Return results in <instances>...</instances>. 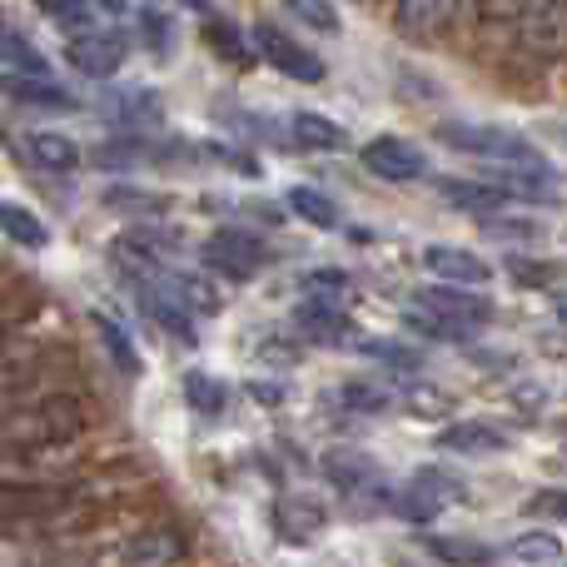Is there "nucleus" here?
Instances as JSON below:
<instances>
[{"label":"nucleus","instance_id":"f257e3e1","mask_svg":"<svg viewBox=\"0 0 567 567\" xmlns=\"http://www.w3.org/2000/svg\"><path fill=\"white\" fill-rule=\"evenodd\" d=\"M90 429V409L75 393H45L30 409H16L6 419V453L25 458V453H45V449H65L80 433Z\"/></svg>","mask_w":567,"mask_h":567},{"label":"nucleus","instance_id":"f03ea898","mask_svg":"<svg viewBox=\"0 0 567 567\" xmlns=\"http://www.w3.org/2000/svg\"><path fill=\"white\" fill-rule=\"evenodd\" d=\"M439 135L449 150H463V155L483 159V165H548V159L508 125H463V120H453Z\"/></svg>","mask_w":567,"mask_h":567},{"label":"nucleus","instance_id":"7ed1b4c3","mask_svg":"<svg viewBox=\"0 0 567 567\" xmlns=\"http://www.w3.org/2000/svg\"><path fill=\"white\" fill-rule=\"evenodd\" d=\"M199 259H205L215 275H225V279H235V284H249V279H259L269 269V249H265V239H255L249 229H215V235L199 245Z\"/></svg>","mask_w":567,"mask_h":567},{"label":"nucleus","instance_id":"20e7f679","mask_svg":"<svg viewBox=\"0 0 567 567\" xmlns=\"http://www.w3.org/2000/svg\"><path fill=\"white\" fill-rule=\"evenodd\" d=\"M359 159H363V169H369V175L389 179V185H409V179L429 175V159H423V150L409 145V140H399V135L369 140V145L359 150Z\"/></svg>","mask_w":567,"mask_h":567},{"label":"nucleus","instance_id":"39448f33","mask_svg":"<svg viewBox=\"0 0 567 567\" xmlns=\"http://www.w3.org/2000/svg\"><path fill=\"white\" fill-rule=\"evenodd\" d=\"M125 55H130V45L120 35H110V30H75L65 45L70 70H80V75H90V80H110L125 65Z\"/></svg>","mask_w":567,"mask_h":567},{"label":"nucleus","instance_id":"423d86ee","mask_svg":"<svg viewBox=\"0 0 567 567\" xmlns=\"http://www.w3.org/2000/svg\"><path fill=\"white\" fill-rule=\"evenodd\" d=\"M523 50L538 60H567V0H538L518 25Z\"/></svg>","mask_w":567,"mask_h":567},{"label":"nucleus","instance_id":"0eeeda50","mask_svg":"<svg viewBox=\"0 0 567 567\" xmlns=\"http://www.w3.org/2000/svg\"><path fill=\"white\" fill-rule=\"evenodd\" d=\"M255 45H259V55L279 70V75L299 80V85H319L323 80V60L309 55V50H303L293 35H284L279 25H255Z\"/></svg>","mask_w":567,"mask_h":567},{"label":"nucleus","instance_id":"6e6552de","mask_svg":"<svg viewBox=\"0 0 567 567\" xmlns=\"http://www.w3.org/2000/svg\"><path fill=\"white\" fill-rule=\"evenodd\" d=\"M413 303L443 313V319H453V323H468V329H483V323L493 319V303L483 299V293H463V284H453V279H439V284H429V289H419Z\"/></svg>","mask_w":567,"mask_h":567},{"label":"nucleus","instance_id":"1a4fd4ad","mask_svg":"<svg viewBox=\"0 0 567 567\" xmlns=\"http://www.w3.org/2000/svg\"><path fill=\"white\" fill-rule=\"evenodd\" d=\"M419 265L429 269L433 279H453V284H468V289H483V284L493 279L488 259L473 255V249H463V245H429L419 255Z\"/></svg>","mask_w":567,"mask_h":567},{"label":"nucleus","instance_id":"9d476101","mask_svg":"<svg viewBox=\"0 0 567 567\" xmlns=\"http://www.w3.org/2000/svg\"><path fill=\"white\" fill-rule=\"evenodd\" d=\"M140 309H145L159 329L175 333L179 343H195V313H189V303L179 299L165 279H140Z\"/></svg>","mask_w":567,"mask_h":567},{"label":"nucleus","instance_id":"9b49d317","mask_svg":"<svg viewBox=\"0 0 567 567\" xmlns=\"http://www.w3.org/2000/svg\"><path fill=\"white\" fill-rule=\"evenodd\" d=\"M439 189L449 205L463 209V215H498V209L513 199L508 189L493 185V179H439Z\"/></svg>","mask_w":567,"mask_h":567},{"label":"nucleus","instance_id":"f8f14e48","mask_svg":"<svg viewBox=\"0 0 567 567\" xmlns=\"http://www.w3.org/2000/svg\"><path fill=\"white\" fill-rule=\"evenodd\" d=\"M439 488H443L439 473H419V478H413L409 488L393 493L389 508L399 513V518H409V523H433V518H439V508H443Z\"/></svg>","mask_w":567,"mask_h":567},{"label":"nucleus","instance_id":"ddd939ff","mask_svg":"<svg viewBox=\"0 0 567 567\" xmlns=\"http://www.w3.org/2000/svg\"><path fill=\"white\" fill-rule=\"evenodd\" d=\"M503 429H493V423H478V419H468V423H449V429L433 439V449L439 453H498L503 449Z\"/></svg>","mask_w":567,"mask_h":567},{"label":"nucleus","instance_id":"4468645a","mask_svg":"<svg viewBox=\"0 0 567 567\" xmlns=\"http://www.w3.org/2000/svg\"><path fill=\"white\" fill-rule=\"evenodd\" d=\"M6 95L16 105H40V110H75L80 100L65 85H55L50 75H10L6 70Z\"/></svg>","mask_w":567,"mask_h":567},{"label":"nucleus","instance_id":"2eb2a0df","mask_svg":"<svg viewBox=\"0 0 567 567\" xmlns=\"http://www.w3.org/2000/svg\"><path fill=\"white\" fill-rule=\"evenodd\" d=\"M25 155L35 159L40 169H50V175H70V169L80 165V145L70 135H60V130H35V135H25Z\"/></svg>","mask_w":567,"mask_h":567},{"label":"nucleus","instance_id":"dca6fc26","mask_svg":"<svg viewBox=\"0 0 567 567\" xmlns=\"http://www.w3.org/2000/svg\"><path fill=\"white\" fill-rule=\"evenodd\" d=\"M185 558V538L175 528H145L120 548V563H179Z\"/></svg>","mask_w":567,"mask_h":567},{"label":"nucleus","instance_id":"f3484780","mask_svg":"<svg viewBox=\"0 0 567 567\" xmlns=\"http://www.w3.org/2000/svg\"><path fill=\"white\" fill-rule=\"evenodd\" d=\"M468 6V0H399V25L409 35H433V30L453 25V16Z\"/></svg>","mask_w":567,"mask_h":567},{"label":"nucleus","instance_id":"a211bd4d","mask_svg":"<svg viewBox=\"0 0 567 567\" xmlns=\"http://www.w3.org/2000/svg\"><path fill=\"white\" fill-rule=\"evenodd\" d=\"M105 115L115 125H159V95L145 85H130V90H115L105 105Z\"/></svg>","mask_w":567,"mask_h":567},{"label":"nucleus","instance_id":"6ab92c4d","mask_svg":"<svg viewBox=\"0 0 567 567\" xmlns=\"http://www.w3.org/2000/svg\"><path fill=\"white\" fill-rule=\"evenodd\" d=\"M323 473H329L343 493H379V468H373L363 453H343V449L329 453V458H323Z\"/></svg>","mask_w":567,"mask_h":567},{"label":"nucleus","instance_id":"aec40b11","mask_svg":"<svg viewBox=\"0 0 567 567\" xmlns=\"http://www.w3.org/2000/svg\"><path fill=\"white\" fill-rule=\"evenodd\" d=\"M90 323H95V333H100V343H105V353L120 363V373H125V379H140V369H145V363H140V349L130 343L125 323H115L110 313H100V309L90 313Z\"/></svg>","mask_w":567,"mask_h":567},{"label":"nucleus","instance_id":"412c9836","mask_svg":"<svg viewBox=\"0 0 567 567\" xmlns=\"http://www.w3.org/2000/svg\"><path fill=\"white\" fill-rule=\"evenodd\" d=\"M0 225H6V239L20 249H45L50 245V229L40 215H30L25 205H16V199H6L0 205Z\"/></svg>","mask_w":567,"mask_h":567},{"label":"nucleus","instance_id":"4be33fe9","mask_svg":"<svg viewBox=\"0 0 567 567\" xmlns=\"http://www.w3.org/2000/svg\"><path fill=\"white\" fill-rule=\"evenodd\" d=\"M289 209L313 229H339V209H333V199L319 195V189H309V185L289 189Z\"/></svg>","mask_w":567,"mask_h":567},{"label":"nucleus","instance_id":"5701e85b","mask_svg":"<svg viewBox=\"0 0 567 567\" xmlns=\"http://www.w3.org/2000/svg\"><path fill=\"white\" fill-rule=\"evenodd\" d=\"M293 135H299V145H309V150H343L349 145V140H343V130L333 125V120H323V115H309V110H303V115H293Z\"/></svg>","mask_w":567,"mask_h":567},{"label":"nucleus","instance_id":"b1692460","mask_svg":"<svg viewBox=\"0 0 567 567\" xmlns=\"http://www.w3.org/2000/svg\"><path fill=\"white\" fill-rule=\"evenodd\" d=\"M6 70L10 75H50L45 55H40L16 25H6Z\"/></svg>","mask_w":567,"mask_h":567},{"label":"nucleus","instance_id":"393cba45","mask_svg":"<svg viewBox=\"0 0 567 567\" xmlns=\"http://www.w3.org/2000/svg\"><path fill=\"white\" fill-rule=\"evenodd\" d=\"M40 16H50L65 30H95V0H35Z\"/></svg>","mask_w":567,"mask_h":567},{"label":"nucleus","instance_id":"a878e982","mask_svg":"<svg viewBox=\"0 0 567 567\" xmlns=\"http://www.w3.org/2000/svg\"><path fill=\"white\" fill-rule=\"evenodd\" d=\"M289 16H299L303 25L323 30V35H339V10H333V0H279Z\"/></svg>","mask_w":567,"mask_h":567},{"label":"nucleus","instance_id":"bb28decb","mask_svg":"<svg viewBox=\"0 0 567 567\" xmlns=\"http://www.w3.org/2000/svg\"><path fill=\"white\" fill-rule=\"evenodd\" d=\"M185 399L195 403V413H225V383L209 373H185Z\"/></svg>","mask_w":567,"mask_h":567},{"label":"nucleus","instance_id":"cd10ccee","mask_svg":"<svg viewBox=\"0 0 567 567\" xmlns=\"http://www.w3.org/2000/svg\"><path fill=\"white\" fill-rule=\"evenodd\" d=\"M508 558L513 563H558L563 548H558V538H553V533H528V538H518L508 548Z\"/></svg>","mask_w":567,"mask_h":567},{"label":"nucleus","instance_id":"c85d7f7f","mask_svg":"<svg viewBox=\"0 0 567 567\" xmlns=\"http://www.w3.org/2000/svg\"><path fill=\"white\" fill-rule=\"evenodd\" d=\"M363 353H373V359L393 363V369H419V353L403 349V343H389V339H369V343H363Z\"/></svg>","mask_w":567,"mask_h":567},{"label":"nucleus","instance_id":"c756f323","mask_svg":"<svg viewBox=\"0 0 567 567\" xmlns=\"http://www.w3.org/2000/svg\"><path fill=\"white\" fill-rule=\"evenodd\" d=\"M478 6V16H488V20H523L538 0H473Z\"/></svg>","mask_w":567,"mask_h":567},{"label":"nucleus","instance_id":"7c9ffc66","mask_svg":"<svg viewBox=\"0 0 567 567\" xmlns=\"http://www.w3.org/2000/svg\"><path fill=\"white\" fill-rule=\"evenodd\" d=\"M105 205L115 209H165V195H135V189H105Z\"/></svg>","mask_w":567,"mask_h":567},{"label":"nucleus","instance_id":"2f4dec72","mask_svg":"<svg viewBox=\"0 0 567 567\" xmlns=\"http://www.w3.org/2000/svg\"><path fill=\"white\" fill-rule=\"evenodd\" d=\"M343 403H349V409H369V413L389 409V399H383L379 389H369V383H349V389H343Z\"/></svg>","mask_w":567,"mask_h":567},{"label":"nucleus","instance_id":"473e14b6","mask_svg":"<svg viewBox=\"0 0 567 567\" xmlns=\"http://www.w3.org/2000/svg\"><path fill=\"white\" fill-rule=\"evenodd\" d=\"M528 513H548V518H567V493L563 488H548L528 503Z\"/></svg>","mask_w":567,"mask_h":567},{"label":"nucleus","instance_id":"72a5a7b5","mask_svg":"<svg viewBox=\"0 0 567 567\" xmlns=\"http://www.w3.org/2000/svg\"><path fill=\"white\" fill-rule=\"evenodd\" d=\"M145 40L150 45H159V50L169 45V20L159 16V10H145Z\"/></svg>","mask_w":567,"mask_h":567},{"label":"nucleus","instance_id":"f704fd0d","mask_svg":"<svg viewBox=\"0 0 567 567\" xmlns=\"http://www.w3.org/2000/svg\"><path fill=\"white\" fill-rule=\"evenodd\" d=\"M303 289H343V275H309Z\"/></svg>","mask_w":567,"mask_h":567},{"label":"nucleus","instance_id":"c9c22d12","mask_svg":"<svg viewBox=\"0 0 567 567\" xmlns=\"http://www.w3.org/2000/svg\"><path fill=\"white\" fill-rule=\"evenodd\" d=\"M95 6H100V10H110V16H125L130 0H95Z\"/></svg>","mask_w":567,"mask_h":567}]
</instances>
